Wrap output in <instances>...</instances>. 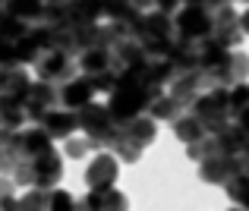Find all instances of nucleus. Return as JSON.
<instances>
[{
  "label": "nucleus",
  "instance_id": "nucleus-1",
  "mask_svg": "<svg viewBox=\"0 0 249 211\" xmlns=\"http://www.w3.org/2000/svg\"><path fill=\"white\" fill-rule=\"evenodd\" d=\"M114 176H117V161L110 155H98L95 161H91L85 180H89L91 189H107L110 183H114Z\"/></svg>",
  "mask_w": 249,
  "mask_h": 211
},
{
  "label": "nucleus",
  "instance_id": "nucleus-2",
  "mask_svg": "<svg viewBox=\"0 0 249 211\" xmlns=\"http://www.w3.org/2000/svg\"><path fill=\"white\" fill-rule=\"evenodd\" d=\"M120 136H126L129 142H136L139 148L155 142V120H145V117H133V120L120 123Z\"/></svg>",
  "mask_w": 249,
  "mask_h": 211
},
{
  "label": "nucleus",
  "instance_id": "nucleus-3",
  "mask_svg": "<svg viewBox=\"0 0 249 211\" xmlns=\"http://www.w3.org/2000/svg\"><path fill=\"white\" fill-rule=\"evenodd\" d=\"M22 120H25V110L19 104V98L0 95V129H19Z\"/></svg>",
  "mask_w": 249,
  "mask_h": 211
},
{
  "label": "nucleus",
  "instance_id": "nucleus-4",
  "mask_svg": "<svg viewBox=\"0 0 249 211\" xmlns=\"http://www.w3.org/2000/svg\"><path fill=\"white\" fill-rule=\"evenodd\" d=\"M174 133L180 136L186 145H189V142H199L202 136H208L205 126L196 120V114H180V117H177V120H174Z\"/></svg>",
  "mask_w": 249,
  "mask_h": 211
},
{
  "label": "nucleus",
  "instance_id": "nucleus-5",
  "mask_svg": "<svg viewBox=\"0 0 249 211\" xmlns=\"http://www.w3.org/2000/svg\"><path fill=\"white\" fill-rule=\"evenodd\" d=\"M152 120H167V123H174L177 117H180V101H177V98H170V95H158L152 101Z\"/></svg>",
  "mask_w": 249,
  "mask_h": 211
},
{
  "label": "nucleus",
  "instance_id": "nucleus-6",
  "mask_svg": "<svg viewBox=\"0 0 249 211\" xmlns=\"http://www.w3.org/2000/svg\"><path fill=\"white\" fill-rule=\"evenodd\" d=\"M91 193H98V202H101V211H126L129 202L126 195L120 193V189H91Z\"/></svg>",
  "mask_w": 249,
  "mask_h": 211
},
{
  "label": "nucleus",
  "instance_id": "nucleus-7",
  "mask_svg": "<svg viewBox=\"0 0 249 211\" xmlns=\"http://www.w3.org/2000/svg\"><path fill=\"white\" fill-rule=\"evenodd\" d=\"M48 195H51V189L32 186L29 193L19 195V202H22V211H48Z\"/></svg>",
  "mask_w": 249,
  "mask_h": 211
},
{
  "label": "nucleus",
  "instance_id": "nucleus-8",
  "mask_svg": "<svg viewBox=\"0 0 249 211\" xmlns=\"http://www.w3.org/2000/svg\"><path fill=\"white\" fill-rule=\"evenodd\" d=\"M48 211H76V199H70L67 189H51Z\"/></svg>",
  "mask_w": 249,
  "mask_h": 211
},
{
  "label": "nucleus",
  "instance_id": "nucleus-9",
  "mask_svg": "<svg viewBox=\"0 0 249 211\" xmlns=\"http://www.w3.org/2000/svg\"><path fill=\"white\" fill-rule=\"evenodd\" d=\"M246 76H249V57L246 54H231V79H233V85L246 82Z\"/></svg>",
  "mask_w": 249,
  "mask_h": 211
},
{
  "label": "nucleus",
  "instance_id": "nucleus-10",
  "mask_svg": "<svg viewBox=\"0 0 249 211\" xmlns=\"http://www.w3.org/2000/svg\"><path fill=\"white\" fill-rule=\"evenodd\" d=\"M85 151H89V139H76V136H70V142H67V155H70V158H82Z\"/></svg>",
  "mask_w": 249,
  "mask_h": 211
},
{
  "label": "nucleus",
  "instance_id": "nucleus-11",
  "mask_svg": "<svg viewBox=\"0 0 249 211\" xmlns=\"http://www.w3.org/2000/svg\"><path fill=\"white\" fill-rule=\"evenodd\" d=\"M183 0H155V6H158V13H164V16H170L174 10H180Z\"/></svg>",
  "mask_w": 249,
  "mask_h": 211
},
{
  "label": "nucleus",
  "instance_id": "nucleus-12",
  "mask_svg": "<svg viewBox=\"0 0 249 211\" xmlns=\"http://www.w3.org/2000/svg\"><path fill=\"white\" fill-rule=\"evenodd\" d=\"M0 211H22L19 195H6V199H0Z\"/></svg>",
  "mask_w": 249,
  "mask_h": 211
},
{
  "label": "nucleus",
  "instance_id": "nucleus-13",
  "mask_svg": "<svg viewBox=\"0 0 249 211\" xmlns=\"http://www.w3.org/2000/svg\"><path fill=\"white\" fill-rule=\"evenodd\" d=\"M237 29H240V35H249V10L237 16Z\"/></svg>",
  "mask_w": 249,
  "mask_h": 211
},
{
  "label": "nucleus",
  "instance_id": "nucleus-14",
  "mask_svg": "<svg viewBox=\"0 0 249 211\" xmlns=\"http://www.w3.org/2000/svg\"><path fill=\"white\" fill-rule=\"evenodd\" d=\"M246 3H249V0H246Z\"/></svg>",
  "mask_w": 249,
  "mask_h": 211
}]
</instances>
